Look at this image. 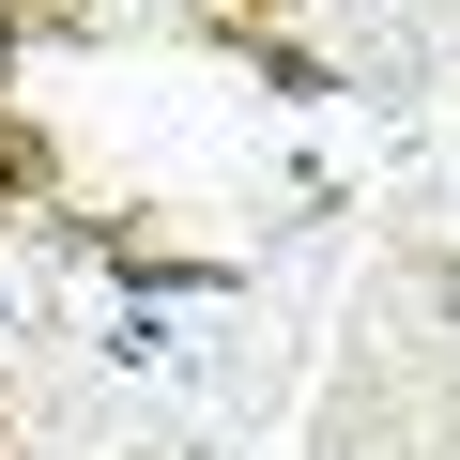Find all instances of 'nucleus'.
<instances>
[{"label":"nucleus","mask_w":460,"mask_h":460,"mask_svg":"<svg viewBox=\"0 0 460 460\" xmlns=\"http://www.w3.org/2000/svg\"><path fill=\"white\" fill-rule=\"evenodd\" d=\"M184 384H199L215 414H261V399H277V338H199V368H184Z\"/></svg>","instance_id":"nucleus-2"},{"label":"nucleus","mask_w":460,"mask_h":460,"mask_svg":"<svg viewBox=\"0 0 460 460\" xmlns=\"http://www.w3.org/2000/svg\"><path fill=\"white\" fill-rule=\"evenodd\" d=\"M429 31H460L445 0H353V16H338V62H353L368 93H414V77H429Z\"/></svg>","instance_id":"nucleus-1"}]
</instances>
